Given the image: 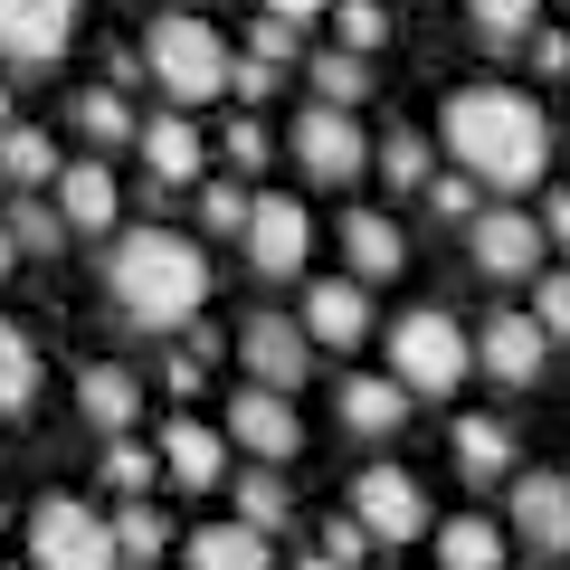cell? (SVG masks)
Here are the masks:
<instances>
[{"mask_svg":"<svg viewBox=\"0 0 570 570\" xmlns=\"http://www.w3.org/2000/svg\"><path fill=\"white\" fill-rule=\"evenodd\" d=\"M163 551H171L163 504H142V494H134V504L115 513V561H124V570H142V561H163Z\"/></svg>","mask_w":570,"mask_h":570,"instance_id":"83f0119b","label":"cell"},{"mask_svg":"<svg viewBox=\"0 0 570 570\" xmlns=\"http://www.w3.org/2000/svg\"><path fill=\"white\" fill-rule=\"evenodd\" d=\"M561 475H570V466H561Z\"/></svg>","mask_w":570,"mask_h":570,"instance_id":"c3c4849f","label":"cell"},{"mask_svg":"<svg viewBox=\"0 0 570 570\" xmlns=\"http://www.w3.org/2000/svg\"><path fill=\"white\" fill-rule=\"evenodd\" d=\"M105 285H115V305L134 314L142 333H171V324H190V314L209 305V257L181 228H115Z\"/></svg>","mask_w":570,"mask_h":570,"instance_id":"7a4b0ae2","label":"cell"},{"mask_svg":"<svg viewBox=\"0 0 570 570\" xmlns=\"http://www.w3.org/2000/svg\"><path fill=\"white\" fill-rule=\"evenodd\" d=\"M542 219L532 209H475L466 219V257H475V276H494V285H513V276H532L542 266Z\"/></svg>","mask_w":570,"mask_h":570,"instance_id":"30bf717a","label":"cell"},{"mask_svg":"<svg viewBox=\"0 0 570 570\" xmlns=\"http://www.w3.org/2000/svg\"><path fill=\"white\" fill-rule=\"evenodd\" d=\"M228 86L257 105V96H276V67H266V58H238V67H228Z\"/></svg>","mask_w":570,"mask_h":570,"instance_id":"b9f144b4","label":"cell"},{"mask_svg":"<svg viewBox=\"0 0 570 570\" xmlns=\"http://www.w3.org/2000/svg\"><path fill=\"white\" fill-rule=\"evenodd\" d=\"M352 523L371 532V542H419L428 532V494L409 466H362L352 475Z\"/></svg>","mask_w":570,"mask_h":570,"instance_id":"9c48e42d","label":"cell"},{"mask_svg":"<svg viewBox=\"0 0 570 570\" xmlns=\"http://www.w3.org/2000/svg\"><path fill=\"white\" fill-rule=\"evenodd\" d=\"M532 67H542V77H561V67H570V39H561V29H532Z\"/></svg>","mask_w":570,"mask_h":570,"instance_id":"7bdbcfd3","label":"cell"},{"mask_svg":"<svg viewBox=\"0 0 570 570\" xmlns=\"http://www.w3.org/2000/svg\"><path fill=\"white\" fill-rule=\"evenodd\" d=\"M247 200H257V190H200V228H209V238H247Z\"/></svg>","mask_w":570,"mask_h":570,"instance_id":"8d00e7d4","label":"cell"},{"mask_svg":"<svg viewBox=\"0 0 570 570\" xmlns=\"http://www.w3.org/2000/svg\"><path fill=\"white\" fill-rule=\"evenodd\" d=\"M295 163H305L314 190H352L371 171V134L343 105H305V115H295Z\"/></svg>","mask_w":570,"mask_h":570,"instance_id":"8992f818","label":"cell"},{"mask_svg":"<svg viewBox=\"0 0 570 570\" xmlns=\"http://www.w3.org/2000/svg\"><path fill=\"white\" fill-rule=\"evenodd\" d=\"M438 134H448L456 171L485 181V190H532L542 163H551V124L523 86H456L438 105Z\"/></svg>","mask_w":570,"mask_h":570,"instance_id":"6da1fadb","label":"cell"},{"mask_svg":"<svg viewBox=\"0 0 570 570\" xmlns=\"http://www.w3.org/2000/svg\"><path fill=\"white\" fill-rule=\"evenodd\" d=\"M333 39H343L352 58H371V48L390 39V10L381 0H333Z\"/></svg>","mask_w":570,"mask_h":570,"instance_id":"4dcf8cb0","label":"cell"},{"mask_svg":"<svg viewBox=\"0 0 570 570\" xmlns=\"http://www.w3.org/2000/svg\"><path fill=\"white\" fill-rule=\"evenodd\" d=\"M438 570H504V532H494L485 513L438 523Z\"/></svg>","mask_w":570,"mask_h":570,"instance_id":"484cf974","label":"cell"},{"mask_svg":"<svg viewBox=\"0 0 570 570\" xmlns=\"http://www.w3.org/2000/svg\"><path fill=\"white\" fill-rule=\"evenodd\" d=\"M343 257H352V276H362V285H390L409 266V238L381 219V209H343Z\"/></svg>","mask_w":570,"mask_h":570,"instance_id":"d6986e66","label":"cell"},{"mask_svg":"<svg viewBox=\"0 0 570 570\" xmlns=\"http://www.w3.org/2000/svg\"><path fill=\"white\" fill-rule=\"evenodd\" d=\"M305 86H314V105H343V115H352V105L371 96V67L352 58V48H324V58L305 67Z\"/></svg>","mask_w":570,"mask_h":570,"instance_id":"f1b7e54d","label":"cell"},{"mask_svg":"<svg viewBox=\"0 0 570 570\" xmlns=\"http://www.w3.org/2000/svg\"><path fill=\"white\" fill-rule=\"evenodd\" d=\"M513 532L532 551H570V475H513Z\"/></svg>","mask_w":570,"mask_h":570,"instance_id":"ac0fdd59","label":"cell"},{"mask_svg":"<svg viewBox=\"0 0 570 570\" xmlns=\"http://www.w3.org/2000/svg\"><path fill=\"white\" fill-rule=\"evenodd\" d=\"M305 257H314L305 200H295V190H257V200H247V266H257V276H305Z\"/></svg>","mask_w":570,"mask_h":570,"instance_id":"52a82bcc","label":"cell"},{"mask_svg":"<svg viewBox=\"0 0 570 570\" xmlns=\"http://www.w3.org/2000/svg\"><path fill=\"white\" fill-rule=\"evenodd\" d=\"M10 247H39V257H48V247H67L58 200H29V190H20V209H10Z\"/></svg>","mask_w":570,"mask_h":570,"instance_id":"d6a6232c","label":"cell"},{"mask_svg":"<svg viewBox=\"0 0 570 570\" xmlns=\"http://www.w3.org/2000/svg\"><path fill=\"white\" fill-rule=\"evenodd\" d=\"M39 381H48V371H39V343L0 314V419H29V409H39Z\"/></svg>","mask_w":570,"mask_h":570,"instance_id":"603a6c76","label":"cell"},{"mask_svg":"<svg viewBox=\"0 0 570 570\" xmlns=\"http://www.w3.org/2000/svg\"><path fill=\"white\" fill-rule=\"evenodd\" d=\"M542 238L570 247V190H551V200H542Z\"/></svg>","mask_w":570,"mask_h":570,"instance_id":"f6af8a7d","label":"cell"},{"mask_svg":"<svg viewBox=\"0 0 570 570\" xmlns=\"http://www.w3.org/2000/svg\"><path fill=\"white\" fill-rule=\"evenodd\" d=\"M228 448H247L257 466H285L305 448V419H295V390H228Z\"/></svg>","mask_w":570,"mask_h":570,"instance_id":"ba28073f","label":"cell"},{"mask_svg":"<svg viewBox=\"0 0 570 570\" xmlns=\"http://www.w3.org/2000/svg\"><path fill=\"white\" fill-rule=\"evenodd\" d=\"M228 494H238V523H247V532H285V523H295V494H285L276 466H247Z\"/></svg>","mask_w":570,"mask_h":570,"instance_id":"4316f807","label":"cell"},{"mask_svg":"<svg viewBox=\"0 0 570 570\" xmlns=\"http://www.w3.org/2000/svg\"><path fill=\"white\" fill-rule=\"evenodd\" d=\"M0 181L10 190H48L58 181V142L39 124H0Z\"/></svg>","mask_w":570,"mask_h":570,"instance_id":"cb8c5ba5","label":"cell"},{"mask_svg":"<svg viewBox=\"0 0 570 570\" xmlns=\"http://www.w3.org/2000/svg\"><path fill=\"white\" fill-rule=\"evenodd\" d=\"M295 570H343V561H324V551H305V561H295Z\"/></svg>","mask_w":570,"mask_h":570,"instance_id":"bcb514c9","label":"cell"},{"mask_svg":"<svg viewBox=\"0 0 570 570\" xmlns=\"http://www.w3.org/2000/svg\"><path fill=\"white\" fill-rule=\"evenodd\" d=\"M238 362H247V381H257V390H305L314 343H305V324H295V314H247Z\"/></svg>","mask_w":570,"mask_h":570,"instance_id":"8fae6325","label":"cell"},{"mask_svg":"<svg viewBox=\"0 0 570 570\" xmlns=\"http://www.w3.org/2000/svg\"><path fill=\"white\" fill-rule=\"evenodd\" d=\"M475 362H485L504 390H523V381H542V362H551V333L532 324V314H494V324L475 333Z\"/></svg>","mask_w":570,"mask_h":570,"instance_id":"9a60e30c","label":"cell"},{"mask_svg":"<svg viewBox=\"0 0 570 570\" xmlns=\"http://www.w3.org/2000/svg\"><path fill=\"white\" fill-rule=\"evenodd\" d=\"M134 409H142V381H134L124 362H96V371H77V419H86V428L124 438V428H134Z\"/></svg>","mask_w":570,"mask_h":570,"instance_id":"ffe728a7","label":"cell"},{"mask_svg":"<svg viewBox=\"0 0 570 570\" xmlns=\"http://www.w3.org/2000/svg\"><path fill=\"white\" fill-rule=\"evenodd\" d=\"M475 190H485V181H466V171H438V181H428L419 200H428V209H438V219L456 228V219H475V209H485V200H475Z\"/></svg>","mask_w":570,"mask_h":570,"instance_id":"d590c367","label":"cell"},{"mask_svg":"<svg viewBox=\"0 0 570 570\" xmlns=\"http://www.w3.org/2000/svg\"><path fill=\"white\" fill-rule=\"evenodd\" d=\"M466 20L485 48H523L532 29H542V0H466Z\"/></svg>","mask_w":570,"mask_h":570,"instance_id":"f546056e","label":"cell"},{"mask_svg":"<svg viewBox=\"0 0 570 570\" xmlns=\"http://www.w3.org/2000/svg\"><path fill=\"white\" fill-rule=\"evenodd\" d=\"M142 67H153V86H163L171 105H209L238 58H228V39L200 20V10H163V20L142 29Z\"/></svg>","mask_w":570,"mask_h":570,"instance_id":"3957f363","label":"cell"},{"mask_svg":"<svg viewBox=\"0 0 570 570\" xmlns=\"http://www.w3.org/2000/svg\"><path fill=\"white\" fill-rule=\"evenodd\" d=\"M48 200H58V219L77 228V238H115V219H124V190H115L105 163H58Z\"/></svg>","mask_w":570,"mask_h":570,"instance_id":"5bb4252c","label":"cell"},{"mask_svg":"<svg viewBox=\"0 0 570 570\" xmlns=\"http://www.w3.org/2000/svg\"><path fill=\"white\" fill-rule=\"evenodd\" d=\"M77 134L86 142H124V134H134V115H124L115 86H86V96H77Z\"/></svg>","mask_w":570,"mask_h":570,"instance_id":"1f68e13d","label":"cell"},{"mask_svg":"<svg viewBox=\"0 0 570 570\" xmlns=\"http://www.w3.org/2000/svg\"><path fill=\"white\" fill-rule=\"evenodd\" d=\"M532 324H542L551 343H570V266H551V276H532Z\"/></svg>","mask_w":570,"mask_h":570,"instance_id":"836d02e7","label":"cell"},{"mask_svg":"<svg viewBox=\"0 0 570 570\" xmlns=\"http://www.w3.org/2000/svg\"><path fill=\"white\" fill-rule=\"evenodd\" d=\"M362 551H371V532L352 523V513H343V523H324V561H343V570H352Z\"/></svg>","mask_w":570,"mask_h":570,"instance_id":"60d3db41","label":"cell"},{"mask_svg":"<svg viewBox=\"0 0 570 570\" xmlns=\"http://www.w3.org/2000/svg\"><path fill=\"white\" fill-rule=\"evenodd\" d=\"M466 371H475V333H456V314L409 305L400 324H390V381H400L409 400H456Z\"/></svg>","mask_w":570,"mask_h":570,"instance_id":"277c9868","label":"cell"},{"mask_svg":"<svg viewBox=\"0 0 570 570\" xmlns=\"http://www.w3.org/2000/svg\"><path fill=\"white\" fill-rule=\"evenodd\" d=\"M381 181L390 190H428V142L419 134H390L381 142Z\"/></svg>","mask_w":570,"mask_h":570,"instance_id":"e575fe53","label":"cell"},{"mask_svg":"<svg viewBox=\"0 0 570 570\" xmlns=\"http://www.w3.org/2000/svg\"><path fill=\"white\" fill-rule=\"evenodd\" d=\"M29 570H124L115 513H96L86 494H39L29 504Z\"/></svg>","mask_w":570,"mask_h":570,"instance_id":"5b68a950","label":"cell"},{"mask_svg":"<svg viewBox=\"0 0 570 570\" xmlns=\"http://www.w3.org/2000/svg\"><path fill=\"white\" fill-rule=\"evenodd\" d=\"M305 343L314 352H352L371 333V295H362V276H324V285H305Z\"/></svg>","mask_w":570,"mask_h":570,"instance_id":"4fadbf2b","label":"cell"},{"mask_svg":"<svg viewBox=\"0 0 570 570\" xmlns=\"http://www.w3.org/2000/svg\"><path fill=\"white\" fill-rule=\"evenodd\" d=\"M77 29V0H0V58L10 67H48Z\"/></svg>","mask_w":570,"mask_h":570,"instance_id":"7c38bea8","label":"cell"},{"mask_svg":"<svg viewBox=\"0 0 570 570\" xmlns=\"http://www.w3.org/2000/svg\"><path fill=\"white\" fill-rule=\"evenodd\" d=\"M219 153H228V163H238V171H257V163H266V124H257V115H228Z\"/></svg>","mask_w":570,"mask_h":570,"instance_id":"f35d334b","label":"cell"},{"mask_svg":"<svg viewBox=\"0 0 570 570\" xmlns=\"http://www.w3.org/2000/svg\"><path fill=\"white\" fill-rule=\"evenodd\" d=\"M134 142H142V171H153L163 190H190V181H200V163H209V142H200V124H190V115H153Z\"/></svg>","mask_w":570,"mask_h":570,"instance_id":"e0dca14e","label":"cell"},{"mask_svg":"<svg viewBox=\"0 0 570 570\" xmlns=\"http://www.w3.org/2000/svg\"><path fill=\"white\" fill-rule=\"evenodd\" d=\"M295 48H305V29H285V20H266V10H257V29H247V58L285 67V58H295Z\"/></svg>","mask_w":570,"mask_h":570,"instance_id":"74e56055","label":"cell"},{"mask_svg":"<svg viewBox=\"0 0 570 570\" xmlns=\"http://www.w3.org/2000/svg\"><path fill=\"white\" fill-rule=\"evenodd\" d=\"M343 428H352V438H400V428H409V390L352 371V381H343Z\"/></svg>","mask_w":570,"mask_h":570,"instance_id":"7402d4cb","label":"cell"},{"mask_svg":"<svg viewBox=\"0 0 570 570\" xmlns=\"http://www.w3.org/2000/svg\"><path fill=\"white\" fill-rule=\"evenodd\" d=\"M163 475H171L181 494H209V485L228 475V438H219L209 419H171V428H163Z\"/></svg>","mask_w":570,"mask_h":570,"instance_id":"2e32d148","label":"cell"},{"mask_svg":"<svg viewBox=\"0 0 570 570\" xmlns=\"http://www.w3.org/2000/svg\"><path fill=\"white\" fill-rule=\"evenodd\" d=\"M257 10H266V20H285V29H314L333 0H257Z\"/></svg>","mask_w":570,"mask_h":570,"instance_id":"ee69618b","label":"cell"},{"mask_svg":"<svg viewBox=\"0 0 570 570\" xmlns=\"http://www.w3.org/2000/svg\"><path fill=\"white\" fill-rule=\"evenodd\" d=\"M0 276H10V219H0Z\"/></svg>","mask_w":570,"mask_h":570,"instance_id":"7dc6e473","label":"cell"},{"mask_svg":"<svg viewBox=\"0 0 570 570\" xmlns=\"http://www.w3.org/2000/svg\"><path fill=\"white\" fill-rule=\"evenodd\" d=\"M181 561H190V570H276V551H266V532H247L238 513H228V523H200V532H190Z\"/></svg>","mask_w":570,"mask_h":570,"instance_id":"44dd1931","label":"cell"},{"mask_svg":"<svg viewBox=\"0 0 570 570\" xmlns=\"http://www.w3.org/2000/svg\"><path fill=\"white\" fill-rule=\"evenodd\" d=\"M105 485H115V494H142V485H153V456H142V448H115V456H105Z\"/></svg>","mask_w":570,"mask_h":570,"instance_id":"ab89813d","label":"cell"},{"mask_svg":"<svg viewBox=\"0 0 570 570\" xmlns=\"http://www.w3.org/2000/svg\"><path fill=\"white\" fill-rule=\"evenodd\" d=\"M456 466H466L475 485H504L513 475V428L504 419H456Z\"/></svg>","mask_w":570,"mask_h":570,"instance_id":"d4e9b609","label":"cell"}]
</instances>
